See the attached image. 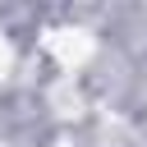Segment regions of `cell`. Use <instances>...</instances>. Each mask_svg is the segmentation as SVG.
<instances>
[{
	"mask_svg": "<svg viewBox=\"0 0 147 147\" xmlns=\"http://www.w3.org/2000/svg\"><path fill=\"white\" fill-rule=\"evenodd\" d=\"M5 69H9V41L0 37V78H5Z\"/></svg>",
	"mask_w": 147,
	"mask_h": 147,
	"instance_id": "6da1fadb",
	"label": "cell"
}]
</instances>
